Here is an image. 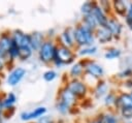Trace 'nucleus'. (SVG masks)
Listing matches in <instances>:
<instances>
[{
    "instance_id": "obj_1",
    "label": "nucleus",
    "mask_w": 132,
    "mask_h": 123,
    "mask_svg": "<svg viewBox=\"0 0 132 123\" xmlns=\"http://www.w3.org/2000/svg\"><path fill=\"white\" fill-rule=\"evenodd\" d=\"M73 36H74V41L75 44H77L80 48L93 45L96 37H95V32L86 27L85 25L77 24L73 28Z\"/></svg>"
},
{
    "instance_id": "obj_2",
    "label": "nucleus",
    "mask_w": 132,
    "mask_h": 123,
    "mask_svg": "<svg viewBox=\"0 0 132 123\" xmlns=\"http://www.w3.org/2000/svg\"><path fill=\"white\" fill-rule=\"evenodd\" d=\"M75 57L76 55L71 51L70 48L64 45H57L53 63L58 67L62 65H68L75 61Z\"/></svg>"
},
{
    "instance_id": "obj_3",
    "label": "nucleus",
    "mask_w": 132,
    "mask_h": 123,
    "mask_svg": "<svg viewBox=\"0 0 132 123\" xmlns=\"http://www.w3.org/2000/svg\"><path fill=\"white\" fill-rule=\"evenodd\" d=\"M85 73L98 80H102L103 75H104V68L101 64L92 61V60H85Z\"/></svg>"
},
{
    "instance_id": "obj_4",
    "label": "nucleus",
    "mask_w": 132,
    "mask_h": 123,
    "mask_svg": "<svg viewBox=\"0 0 132 123\" xmlns=\"http://www.w3.org/2000/svg\"><path fill=\"white\" fill-rule=\"evenodd\" d=\"M56 50H57V45H55L52 41L50 40L44 41L41 48L39 49V59L44 63L53 62Z\"/></svg>"
},
{
    "instance_id": "obj_5",
    "label": "nucleus",
    "mask_w": 132,
    "mask_h": 123,
    "mask_svg": "<svg viewBox=\"0 0 132 123\" xmlns=\"http://www.w3.org/2000/svg\"><path fill=\"white\" fill-rule=\"evenodd\" d=\"M66 87L77 97V98H84L88 93V86L85 82L80 81L79 79H71Z\"/></svg>"
},
{
    "instance_id": "obj_6",
    "label": "nucleus",
    "mask_w": 132,
    "mask_h": 123,
    "mask_svg": "<svg viewBox=\"0 0 132 123\" xmlns=\"http://www.w3.org/2000/svg\"><path fill=\"white\" fill-rule=\"evenodd\" d=\"M106 28L111 32L114 40H120L122 35H123V30H124V25L123 23L120 21V19L118 17H116L114 14H111L108 19Z\"/></svg>"
},
{
    "instance_id": "obj_7",
    "label": "nucleus",
    "mask_w": 132,
    "mask_h": 123,
    "mask_svg": "<svg viewBox=\"0 0 132 123\" xmlns=\"http://www.w3.org/2000/svg\"><path fill=\"white\" fill-rule=\"evenodd\" d=\"M129 105H132V96H131L130 92H127L124 90L119 91L113 111H116L118 113L121 109H123L125 106H129Z\"/></svg>"
},
{
    "instance_id": "obj_8",
    "label": "nucleus",
    "mask_w": 132,
    "mask_h": 123,
    "mask_svg": "<svg viewBox=\"0 0 132 123\" xmlns=\"http://www.w3.org/2000/svg\"><path fill=\"white\" fill-rule=\"evenodd\" d=\"M129 7V1L126 0H114L111 1V10L112 14L120 18H125Z\"/></svg>"
},
{
    "instance_id": "obj_9",
    "label": "nucleus",
    "mask_w": 132,
    "mask_h": 123,
    "mask_svg": "<svg viewBox=\"0 0 132 123\" xmlns=\"http://www.w3.org/2000/svg\"><path fill=\"white\" fill-rule=\"evenodd\" d=\"M95 37L100 44H108L114 40L111 32L106 27H98L95 31Z\"/></svg>"
},
{
    "instance_id": "obj_10",
    "label": "nucleus",
    "mask_w": 132,
    "mask_h": 123,
    "mask_svg": "<svg viewBox=\"0 0 132 123\" xmlns=\"http://www.w3.org/2000/svg\"><path fill=\"white\" fill-rule=\"evenodd\" d=\"M77 99H78V98H77L67 87H65V88H63V89L60 91V95H59V99H58V100L64 102V103L67 104L70 109H72V107L75 105Z\"/></svg>"
},
{
    "instance_id": "obj_11",
    "label": "nucleus",
    "mask_w": 132,
    "mask_h": 123,
    "mask_svg": "<svg viewBox=\"0 0 132 123\" xmlns=\"http://www.w3.org/2000/svg\"><path fill=\"white\" fill-rule=\"evenodd\" d=\"M93 16L95 17L99 27H106L110 16L101 7V5L99 3H97V5L95 6V8L93 10Z\"/></svg>"
},
{
    "instance_id": "obj_12",
    "label": "nucleus",
    "mask_w": 132,
    "mask_h": 123,
    "mask_svg": "<svg viewBox=\"0 0 132 123\" xmlns=\"http://www.w3.org/2000/svg\"><path fill=\"white\" fill-rule=\"evenodd\" d=\"M109 86L107 84V82L105 80H98L96 85H95V88H94V97L96 99H101V98H104L105 95L109 92Z\"/></svg>"
},
{
    "instance_id": "obj_13",
    "label": "nucleus",
    "mask_w": 132,
    "mask_h": 123,
    "mask_svg": "<svg viewBox=\"0 0 132 123\" xmlns=\"http://www.w3.org/2000/svg\"><path fill=\"white\" fill-rule=\"evenodd\" d=\"M102 121V123H124L119 114L113 110H107L98 115Z\"/></svg>"
},
{
    "instance_id": "obj_14",
    "label": "nucleus",
    "mask_w": 132,
    "mask_h": 123,
    "mask_svg": "<svg viewBox=\"0 0 132 123\" xmlns=\"http://www.w3.org/2000/svg\"><path fill=\"white\" fill-rule=\"evenodd\" d=\"M60 45H64L67 48H72L75 44L74 36H73V28L65 29L60 35Z\"/></svg>"
},
{
    "instance_id": "obj_15",
    "label": "nucleus",
    "mask_w": 132,
    "mask_h": 123,
    "mask_svg": "<svg viewBox=\"0 0 132 123\" xmlns=\"http://www.w3.org/2000/svg\"><path fill=\"white\" fill-rule=\"evenodd\" d=\"M12 39L19 45V48H21V47H30V35L24 34L21 31H14Z\"/></svg>"
},
{
    "instance_id": "obj_16",
    "label": "nucleus",
    "mask_w": 132,
    "mask_h": 123,
    "mask_svg": "<svg viewBox=\"0 0 132 123\" xmlns=\"http://www.w3.org/2000/svg\"><path fill=\"white\" fill-rule=\"evenodd\" d=\"M45 113H46V109H45L44 106H39V107L34 109V110L31 111V112L23 113V114L21 115V118H22V120H31V119H35V118L41 117V116H43Z\"/></svg>"
},
{
    "instance_id": "obj_17",
    "label": "nucleus",
    "mask_w": 132,
    "mask_h": 123,
    "mask_svg": "<svg viewBox=\"0 0 132 123\" xmlns=\"http://www.w3.org/2000/svg\"><path fill=\"white\" fill-rule=\"evenodd\" d=\"M84 72H85V63L84 61H78L73 63V65L71 66L69 70V75L71 76V79H79V76H81Z\"/></svg>"
},
{
    "instance_id": "obj_18",
    "label": "nucleus",
    "mask_w": 132,
    "mask_h": 123,
    "mask_svg": "<svg viewBox=\"0 0 132 123\" xmlns=\"http://www.w3.org/2000/svg\"><path fill=\"white\" fill-rule=\"evenodd\" d=\"M118 94H119V91L110 90L105 95V97L103 98V104L107 107V110H113L117 98H118Z\"/></svg>"
},
{
    "instance_id": "obj_19",
    "label": "nucleus",
    "mask_w": 132,
    "mask_h": 123,
    "mask_svg": "<svg viewBox=\"0 0 132 123\" xmlns=\"http://www.w3.org/2000/svg\"><path fill=\"white\" fill-rule=\"evenodd\" d=\"M25 73H26V71H25L24 68H16V69H14V70L9 74V76H8V79H7L8 84L11 85V86L16 85V84L22 80V78L25 75Z\"/></svg>"
},
{
    "instance_id": "obj_20",
    "label": "nucleus",
    "mask_w": 132,
    "mask_h": 123,
    "mask_svg": "<svg viewBox=\"0 0 132 123\" xmlns=\"http://www.w3.org/2000/svg\"><path fill=\"white\" fill-rule=\"evenodd\" d=\"M43 37L42 34L35 32L30 35V47L32 50H39L43 43Z\"/></svg>"
},
{
    "instance_id": "obj_21",
    "label": "nucleus",
    "mask_w": 132,
    "mask_h": 123,
    "mask_svg": "<svg viewBox=\"0 0 132 123\" xmlns=\"http://www.w3.org/2000/svg\"><path fill=\"white\" fill-rule=\"evenodd\" d=\"M81 24L85 25L86 27H88L89 29H91L92 31H96L97 28L99 27L98 26V23L95 19V17L93 16V13L91 14H87V16H84L82 17V20H81Z\"/></svg>"
},
{
    "instance_id": "obj_22",
    "label": "nucleus",
    "mask_w": 132,
    "mask_h": 123,
    "mask_svg": "<svg viewBox=\"0 0 132 123\" xmlns=\"http://www.w3.org/2000/svg\"><path fill=\"white\" fill-rule=\"evenodd\" d=\"M122 56V50L116 47H110L108 48L105 53H104V58L107 60H114V59H119Z\"/></svg>"
},
{
    "instance_id": "obj_23",
    "label": "nucleus",
    "mask_w": 132,
    "mask_h": 123,
    "mask_svg": "<svg viewBox=\"0 0 132 123\" xmlns=\"http://www.w3.org/2000/svg\"><path fill=\"white\" fill-rule=\"evenodd\" d=\"M116 78L118 81H121L122 83L131 79L132 78V67H125L123 68L122 70H120L117 74H116Z\"/></svg>"
},
{
    "instance_id": "obj_24",
    "label": "nucleus",
    "mask_w": 132,
    "mask_h": 123,
    "mask_svg": "<svg viewBox=\"0 0 132 123\" xmlns=\"http://www.w3.org/2000/svg\"><path fill=\"white\" fill-rule=\"evenodd\" d=\"M97 3L98 2H96V1H86V2H84L80 6V12L84 16L93 13V10H94L95 6L97 5Z\"/></svg>"
},
{
    "instance_id": "obj_25",
    "label": "nucleus",
    "mask_w": 132,
    "mask_h": 123,
    "mask_svg": "<svg viewBox=\"0 0 132 123\" xmlns=\"http://www.w3.org/2000/svg\"><path fill=\"white\" fill-rule=\"evenodd\" d=\"M119 116L121 117V119L124 122H128V121H132V105L129 106H125L123 109H121L118 112Z\"/></svg>"
},
{
    "instance_id": "obj_26",
    "label": "nucleus",
    "mask_w": 132,
    "mask_h": 123,
    "mask_svg": "<svg viewBox=\"0 0 132 123\" xmlns=\"http://www.w3.org/2000/svg\"><path fill=\"white\" fill-rule=\"evenodd\" d=\"M98 51V48L96 45H89V47H85V48H81L79 51H78V55L79 56H91V55H94L96 54Z\"/></svg>"
},
{
    "instance_id": "obj_27",
    "label": "nucleus",
    "mask_w": 132,
    "mask_h": 123,
    "mask_svg": "<svg viewBox=\"0 0 132 123\" xmlns=\"http://www.w3.org/2000/svg\"><path fill=\"white\" fill-rule=\"evenodd\" d=\"M125 25L129 30H132V1H129V7L127 10V13L124 18Z\"/></svg>"
},
{
    "instance_id": "obj_28",
    "label": "nucleus",
    "mask_w": 132,
    "mask_h": 123,
    "mask_svg": "<svg viewBox=\"0 0 132 123\" xmlns=\"http://www.w3.org/2000/svg\"><path fill=\"white\" fill-rule=\"evenodd\" d=\"M32 54V49L31 47H21L19 48V57L22 60L28 59Z\"/></svg>"
},
{
    "instance_id": "obj_29",
    "label": "nucleus",
    "mask_w": 132,
    "mask_h": 123,
    "mask_svg": "<svg viewBox=\"0 0 132 123\" xmlns=\"http://www.w3.org/2000/svg\"><path fill=\"white\" fill-rule=\"evenodd\" d=\"M56 109H57V111H58L60 114H62V115H65V114H67V113H69L70 110H71L67 104H65L64 102H62V101H60V100L57 101V103H56Z\"/></svg>"
},
{
    "instance_id": "obj_30",
    "label": "nucleus",
    "mask_w": 132,
    "mask_h": 123,
    "mask_svg": "<svg viewBox=\"0 0 132 123\" xmlns=\"http://www.w3.org/2000/svg\"><path fill=\"white\" fill-rule=\"evenodd\" d=\"M11 41H12V39H10L9 37H7V36H2V37L0 38V45H1L6 52H8L9 49H10V45H11Z\"/></svg>"
},
{
    "instance_id": "obj_31",
    "label": "nucleus",
    "mask_w": 132,
    "mask_h": 123,
    "mask_svg": "<svg viewBox=\"0 0 132 123\" xmlns=\"http://www.w3.org/2000/svg\"><path fill=\"white\" fill-rule=\"evenodd\" d=\"M56 78H57V72H56L55 70L50 69V70H47V71H45V72L43 73V79H44V81H46V82H52V81H54Z\"/></svg>"
},
{
    "instance_id": "obj_32",
    "label": "nucleus",
    "mask_w": 132,
    "mask_h": 123,
    "mask_svg": "<svg viewBox=\"0 0 132 123\" xmlns=\"http://www.w3.org/2000/svg\"><path fill=\"white\" fill-rule=\"evenodd\" d=\"M8 53H9V55H10L11 57L19 56V45L13 41V39H12V41H11V45H10V49H9Z\"/></svg>"
},
{
    "instance_id": "obj_33",
    "label": "nucleus",
    "mask_w": 132,
    "mask_h": 123,
    "mask_svg": "<svg viewBox=\"0 0 132 123\" xmlns=\"http://www.w3.org/2000/svg\"><path fill=\"white\" fill-rule=\"evenodd\" d=\"M15 102V96L12 94V93H9L8 96L4 99L3 101V105L4 106H11L13 103Z\"/></svg>"
},
{
    "instance_id": "obj_34",
    "label": "nucleus",
    "mask_w": 132,
    "mask_h": 123,
    "mask_svg": "<svg viewBox=\"0 0 132 123\" xmlns=\"http://www.w3.org/2000/svg\"><path fill=\"white\" fill-rule=\"evenodd\" d=\"M122 84H123L124 91H125V90H126L127 92L132 91V78L129 79V80H127V81H125V82H123Z\"/></svg>"
},
{
    "instance_id": "obj_35",
    "label": "nucleus",
    "mask_w": 132,
    "mask_h": 123,
    "mask_svg": "<svg viewBox=\"0 0 132 123\" xmlns=\"http://www.w3.org/2000/svg\"><path fill=\"white\" fill-rule=\"evenodd\" d=\"M89 123H102V121H101L100 117H99V116H97L96 118H94L93 120H91Z\"/></svg>"
},
{
    "instance_id": "obj_36",
    "label": "nucleus",
    "mask_w": 132,
    "mask_h": 123,
    "mask_svg": "<svg viewBox=\"0 0 132 123\" xmlns=\"http://www.w3.org/2000/svg\"><path fill=\"white\" fill-rule=\"evenodd\" d=\"M5 53H6V51H5V50L0 45V57H4Z\"/></svg>"
},
{
    "instance_id": "obj_37",
    "label": "nucleus",
    "mask_w": 132,
    "mask_h": 123,
    "mask_svg": "<svg viewBox=\"0 0 132 123\" xmlns=\"http://www.w3.org/2000/svg\"><path fill=\"white\" fill-rule=\"evenodd\" d=\"M2 67H3V64H2V62H1V61H0V69H1V68H2Z\"/></svg>"
},
{
    "instance_id": "obj_38",
    "label": "nucleus",
    "mask_w": 132,
    "mask_h": 123,
    "mask_svg": "<svg viewBox=\"0 0 132 123\" xmlns=\"http://www.w3.org/2000/svg\"><path fill=\"white\" fill-rule=\"evenodd\" d=\"M124 123H132V121H128V122H124Z\"/></svg>"
},
{
    "instance_id": "obj_39",
    "label": "nucleus",
    "mask_w": 132,
    "mask_h": 123,
    "mask_svg": "<svg viewBox=\"0 0 132 123\" xmlns=\"http://www.w3.org/2000/svg\"><path fill=\"white\" fill-rule=\"evenodd\" d=\"M130 94H131V96H132V91H130Z\"/></svg>"
},
{
    "instance_id": "obj_40",
    "label": "nucleus",
    "mask_w": 132,
    "mask_h": 123,
    "mask_svg": "<svg viewBox=\"0 0 132 123\" xmlns=\"http://www.w3.org/2000/svg\"><path fill=\"white\" fill-rule=\"evenodd\" d=\"M0 123H1V117H0Z\"/></svg>"
},
{
    "instance_id": "obj_41",
    "label": "nucleus",
    "mask_w": 132,
    "mask_h": 123,
    "mask_svg": "<svg viewBox=\"0 0 132 123\" xmlns=\"http://www.w3.org/2000/svg\"><path fill=\"white\" fill-rule=\"evenodd\" d=\"M0 105H1V100H0Z\"/></svg>"
},
{
    "instance_id": "obj_42",
    "label": "nucleus",
    "mask_w": 132,
    "mask_h": 123,
    "mask_svg": "<svg viewBox=\"0 0 132 123\" xmlns=\"http://www.w3.org/2000/svg\"><path fill=\"white\" fill-rule=\"evenodd\" d=\"M40 123H42V122H40Z\"/></svg>"
}]
</instances>
